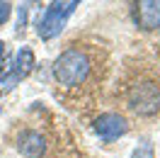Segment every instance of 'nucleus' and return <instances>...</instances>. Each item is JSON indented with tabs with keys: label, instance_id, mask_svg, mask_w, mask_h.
<instances>
[{
	"label": "nucleus",
	"instance_id": "obj_11",
	"mask_svg": "<svg viewBox=\"0 0 160 158\" xmlns=\"http://www.w3.org/2000/svg\"><path fill=\"white\" fill-rule=\"evenodd\" d=\"M5 51H8V49H5V41L0 39V59H5Z\"/></svg>",
	"mask_w": 160,
	"mask_h": 158
},
{
	"label": "nucleus",
	"instance_id": "obj_3",
	"mask_svg": "<svg viewBox=\"0 0 160 158\" xmlns=\"http://www.w3.org/2000/svg\"><path fill=\"white\" fill-rule=\"evenodd\" d=\"M75 8H78L75 0H68V3H58V0H56V3H49V8L44 10L39 24H37V34H39L44 41L56 39L61 32L66 29L68 17L75 12Z\"/></svg>",
	"mask_w": 160,
	"mask_h": 158
},
{
	"label": "nucleus",
	"instance_id": "obj_10",
	"mask_svg": "<svg viewBox=\"0 0 160 158\" xmlns=\"http://www.w3.org/2000/svg\"><path fill=\"white\" fill-rule=\"evenodd\" d=\"M27 12H29V5H20V22H17L20 29H24V24H27Z\"/></svg>",
	"mask_w": 160,
	"mask_h": 158
},
{
	"label": "nucleus",
	"instance_id": "obj_1",
	"mask_svg": "<svg viewBox=\"0 0 160 158\" xmlns=\"http://www.w3.org/2000/svg\"><path fill=\"white\" fill-rule=\"evenodd\" d=\"M51 71H53V78H56L58 85H63V88H80L90 78L92 61L88 56V51L78 49V46H70V49L61 51L56 56Z\"/></svg>",
	"mask_w": 160,
	"mask_h": 158
},
{
	"label": "nucleus",
	"instance_id": "obj_4",
	"mask_svg": "<svg viewBox=\"0 0 160 158\" xmlns=\"http://www.w3.org/2000/svg\"><path fill=\"white\" fill-rule=\"evenodd\" d=\"M95 134L104 141V144H112V141H117V139L126 136L129 134V122L124 114H117V112H104L100 117L95 119Z\"/></svg>",
	"mask_w": 160,
	"mask_h": 158
},
{
	"label": "nucleus",
	"instance_id": "obj_9",
	"mask_svg": "<svg viewBox=\"0 0 160 158\" xmlns=\"http://www.w3.org/2000/svg\"><path fill=\"white\" fill-rule=\"evenodd\" d=\"M12 15V3H5V0H0V27L5 24V22L10 20Z\"/></svg>",
	"mask_w": 160,
	"mask_h": 158
},
{
	"label": "nucleus",
	"instance_id": "obj_2",
	"mask_svg": "<svg viewBox=\"0 0 160 158\" xmlns=\"http://www.w3.org/2000/svg\"><path fill=\"white\" fill-rule=\"evenodd\" d=\"M129 109L138 117H155L160 112V85L155 80H138L126 92Z\"/></svg>",
	"mask_w": 160,
	"mask_h": 158
},
{
	"label": "nucleus",
	"instance_id": "obj_12",
	"mask_svg": "<svg viewBox=\"0 0 160 158\" xmlns=\"http://www.w3.org/2000/svg\"><path fill=\"white\" fill-rule=\"evenodd\" d=\"M0 112H2V105H0Z\"/></svg>",
	"mask_w": 160,
	"mask_h": 158
},
{
	"label": "nucleus",
	"instance_id": "obj_7",
	"mask_svg": "<svg viewBox=\"0 0 160 158\" xmlns=\"http://www.w3.org/2000/svg\"><path fill=\"white\" fill-rule=\"evenodd\" d=\"M15 68L22 73V78L34 68V51H32L29 46H20L17 56H15Z\"/></svg>",
	"mask_w": 160,
	"mask_h": 158
},
{
	"label": "nucleus",
	"instance_id": "obj_5",
	"mask_svg": "<svg viewBox=\"0 0 160 158\" xmlns=\"http://www.w3.org/2000/svg\"><path fill=\"white\" fill-rule=\"evenodd\" d=\"M133 22L143 32L160 29V0H141L133 5Z\"/></svg>",
	"mask_w": 160,
	"mask_h": 158
},
{
	"label": "nucleus",
	"instance_id": "obj_8",
	"mask_svg": "<svg viewBox=\"0 0 160 158\" xmlns=\"http://www.w3.org/2000/svg\"><path fill=\"white\" fill-rule=\"evenodd\" d=\"M131 158H155V153H153V144H150V141H143V144H138V146L133 148Z\"/></svg>",
	"mask_w": 160,
	"mask_h": 158
},
{
	"label": "nucleus",
	"instance_id": "obj_6",
	"mask_svg": "<svg viewBox=\"0 0 160 158\" xmlns=\"http://www.w3.org/2000/svg\"><path fill=\"white\" fill-rule=\"evenodd\" d=\"M17 151L24 158H44L46 156V139L34 129H24L17 136Z\"/></svg>",
	"mask_w": 160,
	"mask_h": 158
}]
</instances>
